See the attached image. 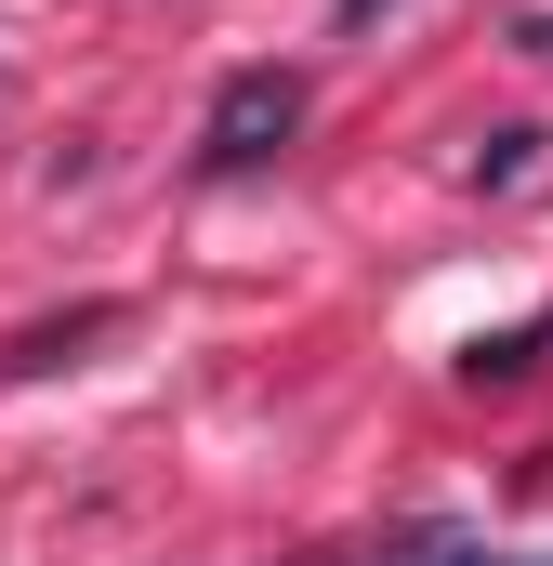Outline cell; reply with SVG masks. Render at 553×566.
Wrapping results in <instances>:
<instances>
[{"label":"cell","instance_id":"cell-6","mask_svg":"<svg viewBox=\"0 0 553 566\" xmlns=\"http://www.w3.org/2000/svg\"><path fill=\"white\" fill-rule=\"evenodd\" d=\"M514 53H528V66H553V13H528V27H514Z\"/></svg>","mask_w":553,"mask_h":566},{"label":"cell","instance_id":"cell-2","mask_svg":"<svg viewBox=\"0 0 553 566\" xmlns=\"http://www.w3.org/2000/svg\"><path fill=\"white\" fill-rule=\"evenodd\" d=\"M541 316H528V329H474V343H461V382H474V396H488V382H528V369H541Z\"/></svg>","mask_w":553,"mask_h":566},{"label":"cell","instance_id":"cell-5","mask_svg":"<svg viewBox=\"0 0 553 566\" xmlns=\"http://www.w3.org/2000/svg\"><path fill=\"white\" fill-rule=\"evenodd\" d=\"M421 566H553V554H488V541H421Z\"/></svg>","mask_w":553,"mask_h":566},{"label":"cell","instance_id":"cell-1","mask_svg":"<svg viewBox=\"0 0 553 566\" xmlns=\"http://www.w3.org/2000/svg\"><path fill=\"white\" fill-rule=\"evenodd\" d=\"M290 133H303V80L290 66H225V93H211V119H198V171H264V158H290Z\"/></svg>","mask_w":553,"mask_h":566},{"label":"cell","instance_id":"cell-8","mask_svg":"<svg viewBox=\"0 0 553 566\" xmlns=\"http://www.w3.org/2000/svg\"><path fill=\"white\" fill-rule=\"evenodd\" d=\"M303 566H356V554H303Z\"/></svg>","mask_w":553,"mask_h":566},{"label":"cell","instance_id":"cell-4","mask_svg":"<svg viewBox=\"0 0 553 566\" xmlns=\"http://www.w3.org/2000/svg\"><path fill=\"white\" fill-rule=\"evenodd\" d=\"M541 145H553V133L501 119V133H474V158H461V171H474V185H528V171H541Z\"/></svg>","mask_w":553,"mask_h":566},{"label":"cell","instance_id":"cell-7","mask_svg":"<svg viewBox=\"0 0 553 566\" xmlns=\"http://www.w3.org/2000/svg\"><path fill=\"white\" fill-rule=\"evenodd\" d=\"M369 13H383V0H343V27H369Z\"/></svg>","mask_w":553,"mask_h":566},{"label":"cell","instance_id":"cell-3","mask_svg":"<svg viewBox=\"0 0 553 566\" xmlns=\"http://www.w3.org/2000/svg\"><path fill=\"white\" fill-rule=\"evenodd\" d=\"M106 329H119L106 303H80V316H40V329H27V343L0 356V369H66V356H80V343H106Z\"/></svg>","mask_w":553,"mask_h":566}]
</instances>
